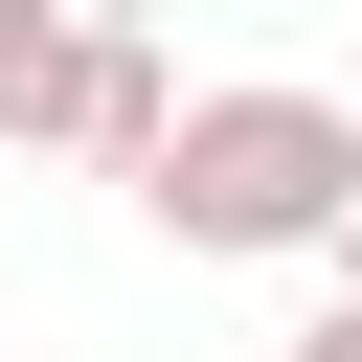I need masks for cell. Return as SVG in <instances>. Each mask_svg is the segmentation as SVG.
Wrapping results in <instances>:
<instances>
[{
    "label": "cell",
    "instance_id": "obj_1",
    "mask_svg": "<svg viewBox=\"0 0 362 362\" xmlns=\"http://www.w3.org/2000/svg\"><path fill=\"white\" fill-rule=\"evenodd\" d=\"M339 204H362V113L339 90H181L158 158H136V226L204 249V272H294V249H339Z\"/></svg>",
    "mask_w": 362,
    "mask_h": 362
},
{
    "label": "cell",
    "instance_id": "obj_2",
    "mask_svg": "<svg viewBox=\"0 0 362 362\" xmlns=\"http://www.w3.org/2000/svg\"><path fill=\"white\" fill-rule=\"evenodd\" d=\"M158 113H181L158 23H90V45H68V136H45V158H113V181H136V158H158Z\"/></svg>",
    "mask_w": 362,
    "mask_h": 362
},
{
    "label": "cell",
    "instance_id": "obj_3",
    "mask_svg": "<svg viewBox=\"0 0 362 362\" xmlns=\"http://www.w3.org/2000/svg\"><path fill=\"white\" fill-rule=\"evenodd\" d=\"M68 45H90V0H0V158L68 136Z\"/></svg>",
    "mask_w": 362,
    "mask_h": 362
},
{
    "label": "cell",
    "instance_id": "obj_4",
    "mask_svg": "<svg viewBox=\"0 0 362 362\" xmlns=\"http://www.w3.org/2000/svg\"><path fill=\"white\" fill-rule=\"evenodd\" d=\"M272 362H362V294H317V317H294V339H272Z\"/></svg>",
    "mask_w": 362,
    "mask_h": 362
},
{
    "label": "cell",
    "instance_id": "obj_5",
    "mask_svg": "<svg viewBox=\"0 0 362 362\" xmlns=\"http://www.w3.org/2000/svg\"><path fill=\"white\" fill-rule=\"evenodd\" d=\"M317 272H339V294H362V204H339V249H317Z\"/></svg>",
    "mask_w": 362,
    "mask_h": 362
},
{
    "label": "cell",
    "instance_id": "obj_6",
    "mask_svg": "<svg viewBox=\"0 0 362 362\" xmlns=\"http://www.w3.org/2000/svg\"><path fill=\"white\" fill-rule=\"evenodd\" d=\"M90 23H181V0H90Z\"/></svg>",
    "mask_w": 362,
    "mask_h": 362
}]
</instances>
